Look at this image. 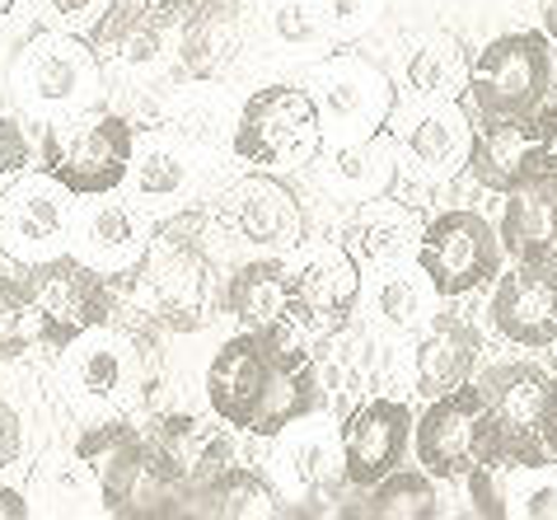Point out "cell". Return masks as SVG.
<instances>
[{"label":"cell","mask_w":557,"mask_h":520,"mask_svg":"<svg viewBox=\"0 0 557 520\" xmlns=\"http://www.w3.org/2000/svg\"><path fill=\"white\" fill-rule=\"evenodd\" d=\"M207 404L225 426L249 436H282L314 418L323 394L309 333L290 314L268 329H239L207 366Z\"/></svg>","instance_id":"6da1fadb"},{"label":"cell","mask_w":557,"mask_h":520,"mask_svg":"<svg viewBox=\"0 0 557 520\" xmlns=\"http://www.w3.org/2000/svg\"><path fill=\"white\" fill-rule=\"evenodd\" d=\"M10 89L28 122L52 127V122L75 117L99 103V95H103L99 52L89 48V38L38 28L20 48V57H14Z\"/></svg>","instance_id":"7a4b0ae2"},{"label":"cell","mask_w":557,"mask_h":520,"mask_svg":"<svg viewBox=\"0 0 557 520\" xmlns=\"http://www.w3.org/2000/svg\"><path fill=\"white\" fill-rule=\"evenodd\" d=\"M215 216L207 211H178L160 231H150V249L136 268L154 300H160V319L178 329H197L207 314L211 277H215Z\"/></svg>","instance_id":"3957f363"},{"label":"cell","mask_w":557,"mask_h":520,"mask_svg":"<svg viewBox=\"0 0 557 520\" xmlns=\"http://www.w3.org/2000/svg\"><path fill=\"white\" fill-rule=\"evenodd\" d=\"M230 150L244 164L258 170H296V164H314L323 156V122L319 103L305 85L276 81L253 89L235 109V132H230Z\"/></svg>","instance_id":"277c9868"},{"label":"cell","mask_w":557,"mask_h":520,"mask_svg":"<svg viewBox=\"0 0 557 520\" xmlns=\"http://www.w3.org/2000/svg\"><path fill=\"white\" fill-rule=\"evenodd\" d=\"M553 95V38L539 28L492 38L463 71V103L478 117H534Z\"/></svg>","instance_id":"5b68a950"},{"label":"cell","mask_w":557,"mask_h":520,"mask_svg":"<svg viewBox=\"0 0 557 520\" xmlns=\"http://www.w3.org/2000/svg\"><path fill=\"white\" fill-rule=\"evenodd\" d=\"M132 146H136L132 117L108 113L95 103V109L42 127V170L66 183L71 197L117 193L132 170Z\"/></svg>","instance_id":"8992f818"},{"label":"cell","mask_w":557,"mask_h":520,"mask_svg":"<svg viewBox=\"0 0 557 520\" xmlns=\"http://www.w3.org/2000/svg\"><path fill=\"white\" fill-rule=\"evenodd\" d=\"M412 450L431 479H469L473 469H502L506 446L478 385L436 394L422 418H412Z\"/></svg>","instance_id":"52a82bcc"},{"label":"cell","mask_w":557,"mask_h":520,"mask_svg":"<svg viewBox=\"0 0 557 520\" xmlns=\"http://www.w3.org/2000/svg\"><path fill=\"white\" fill-rule=\"evenodd\" d=\"M305 89L319 103L323 122V150L356 146L366 136H375L389 127V117L398 109V89L375 61L356 57V52H333L309 71Z\"/></svg>","instance_id":"ba28073f"},{"label":"cell","mask_w":557,"mask_h":520,"mask_svg":"<svg viewBox=\"0 0 557 520\" xmlns=\"http://www.w3.org/2000/svg\"><path fill=\"white\" fill-rule=\"evenodd\" d=\"M417 272L426 277L431 296L459 300L469 290H483L502 272V239L487 216L469 207L441 211L436 221L422 225L417 235Z\"/></svg>","instance_id":"9c48e42d"},{"label":"cell","mask_w":557,"mask_h":520,"mask_svg":"<svg viewBox=\"0 0 557 520\" xmlns=\"http://www.w3.org/2000/svg\"><path fill=\"white\" fill-rule=\"evenodd\" d=\"M71 188L48 170H24L0 188V249L14 263L38 268L66 253L71 239Z\"/></svg>","instance_id":"30bf717a"},{"label":"cell","mask_w":557,"mask_h":520,"mask_svg":"<svg viewBox=\"0 0 557 520\" xmlns=\"http://www.w3.org/2000/svg\"><path fill=\"white\" fill-rule=\"evenodd\" d=\"M61 380L85 408H122L146 385V351L117 324H95L61 347Z\"/></svg>","instance_id":"8fae6325"},{"label":"cell","mask_w":557,"mask_h":520,"mask_svg":"<svg viewBox=\"0 0 557 520\" xmlns=\"http://www.w3.org/2000/svg\"><path fill=\"white\" fill-rule=\"evenodd\" d=\"M215 231L268 253H296L305 244V207L296 188L272 170H253L215 197Z\"/></svg>","instance_id":"7c38bea8"},{"label":"cell","mask_w":557,"mask_h":520,"mask_svg":"<svg viewBox=\"0 0 557 520\" xmlns=\"http://www.w3.org/2000/svg\"><path fill=\"white\" fill-rule=\"evenodd\" d=\"M286 290H290V319L309 338H333L356 314L366 282L347 244H314V249L300 253V263L286 268Z\"/></svg>","instance_id":"4fadbf2b"},{"label":"cell","mask_w":557,"mask_h":520,"mask_svg":"<svg viewBox=\"0 0 557 520\" xmlns=\"http://www.w3.org/2000/svg\"><path fill=\"white\" fill-rule=\"evenodd\" d=\"M548 389H553V375L544 366H530V361H506V366H492L483 375L478 394H483L492 422H497V432H502L506 465H516V469H544L548 465V446H544Z\"/></svg>","instance_id":"5bb4252c"},{"label":"cell","mask_w":557,"mask_h":520,"mask_svg":"<svg viewBox=\"0 0 557 520\" xmlns=\"http://www.w3.org/2000/svg\"><path fill=\"white\" fill-rule=\"evenodd\" d=\"M150 249V216L146 207L122 202L117 193H95L71 211V239L66 253L81 258L85 268H95L99 277H136L141 258Z\"/></svg>","instance_id":"9a60e30c"},{"label":"cell","mask_w":557,"mask_h":520,"mask_svg":"<svg viewBox=\"0 0 557 520\" xmlns=\"http://www.w3.org/2000/svg\"><path fill=\"white\" fill-rule=\"evenodd\" d=\"M24 286L38 310V338L52 347H66L71 338H81L85 329L103 324L108 310H113L108 277H99L95 268H85L81 258H71V253L28 268Z\"/></svg>","instance_id":"2e32d148"},{"label":"cell","mask_w":557,"mask_h":520,"mask_svg":"<svg viewBox=\"0 0 557 520\" xmlns=\"http://www.w3.org/2000/svg\"><path fill=\"white\" fill-rule=\"evenodd\" d=\"M412 450V408L404 399H366L347 412L337 432L343 479L351 487H375L384 473H394Z\"/></svg>","instance_id":"e0dca14e"},{"label":"cell","mask_w":557,"mask_h":520,"mask_svg":"<svg viewBox=\"0 0 557 520\" xmlns=\"http://www.w3.org/2000/svg\"><path fill=\"white\" fill-rule=\"evenodd\" d=\"M146 446V479L154 487H197L230 465V441L197 412H164L141 436Z\"/></svg>","instance_id":"ac0fdd59"},{"label":"cell","mask_w":557,"mask_h":520,"mask_svg":"<svg viewBox=\"0 0 557 520\" xmlns=\"http://www.w3.org/2000/svg\"><path fill=\"white\" fill-rule=\"evenodd\" d=\"M492 324L520 347H557V268L516 258L510 272H497Z\"/></svg>","instance_id":"d6986e66"},{"label":"cell","mask_w":557,"mask_h":520,"mask_svg":"<svg viewBox=\"0 0 557 520\" xmlns=\"http://www.w3.org/2000/svg\"><path fill=\"white\" fill-rule=\"evenodd\" d=\"M389 132L398 136V156H408V164H417L426 178H455L459 170H469L473 113L463 95H436L426 109L404 117V132Z\"/></svg>","instance_id":"ffe728a7"},{"label":"cell","mask_w":557,"mask_h":520,"mask_svg":"<svg viewBox=\"0 0 557 520\" xmlns=\"http://www.w3.org/2000/svg\"><path fill=\"white\" fill-rule=\"evenodd\" d=\"M469 170L487 193H502V197L534 188V183H548L534 117H478Z\"/></svg>","instance_id":"44dd1931"},{"label":"cell","mask_w":557,"mask_h":520,"mask_svg":"<svg viewBox=\"0 0 557 520\" xmlns=\"http://www.w3.org/2000/svg\"><path fill=\"white\" fill-rule=\"evenodd\" d=\"M75 455H81V465L95 473L103 511L136 516V497H141V483H146L141 432H136L132 422H122V418L89 422L81 432V441H75Z\"/></svg>","instance_id":"7402d4cb"},{"label":"cell","mask_w":557,"mask_h":520,"mask_svg":"<svg viewBox=\"0 0 557 520\" xmlns=\"http://www.w3.org/2000/svg\"><path fill=\"white\" fill-rule=\"evenodd\" d=\"M169 28L174 24H164L160 14H150L136 0H113L103 24L89 34V48L99 52V66H113L122 75L146 81V75H160L169 66V57H174Z\"/></svg>","instance_id":"603a6c76"},{"label":"cell","mask_w":557,"mask_h":520,"mask_svg":"<svg viewBox=\"0 0 557 520\" xmlns=\"http://www.w3.org/2000/svg\"><path fill=\"white\" fill-rule=\"evenodd\" d=\"M193 150L178 132H146L136 136L132 146V170H127V183H132V202L141 207H178L188 202L193 188H197V160Z\"/></svg>","instance_id":"cb8c5ba5"},{"label":"cell","mask_w":557,"mask_h":520,"mask_svg":"<svg viewBox=\"0 0 557 520\" xmlns=\"http://www.w3.org/2000/svg\"><path fill=\"white\" fill-rule=\"evenodd\" d=\"M478 329L463 314H436L426 319L422 338L412 347V385L417 394L436 399V394H450L459 385H469L473 361H478Z\"/></svg>","instance_id":"d4e9b609"},{"label":"cell","mask_w":557,"mask_h":520,"mask_svg":"<svg viewBox=\"0 0 557 520\" xmlns=\"http://www.w3.org/2000/svg\"><path fill=\"white\" fill-rule=\"evenodd\" d=\"M244 48V10L235 0H207L183 20L178 34V61L193 81L221 75Z\"/></svg>","instance_id":"484cf974"},{"label":"cell","mask_w":557,"mask_h":520,"mask_svg":"<svg viewBox=\"0 0 557 520\" xmlns=\"http://www.w3.org/2000/svg\"><path fill=\"white\" fill-rule=\"evenodd\" d=\"M323 156H329V188L356 207L370 202V197H384L398 178V136L389 127L356 146L323 150Z\"/></svg>","instance_id":"4316f807"},{"label":"cell","mask_w":557,"mask_h":520,"mask_svg":"<svg viewBox=\"0 0 557 520\" xmlns=\"http://www.w3.org/2000/svg\"><path fill=\"white\" fill-rule=\"evenodd\" d=\"M553 197L557 183H534V188L510 193L497 239L520 263H553Z\"/></svg>","instance_id":"83f0119b"},{"label":"cell","mask_w":557,"mask_h":520,"mask_svg":"<svg viewBox=\"0 0 557 520\" xmlns=\"http://www.w3.org/2000/svg\"><path fill=\"white\" fill-rule=\"evenodd\" d=\"M225 305L239 319V329H268L290 314V290H286V263L258 258V263L235 268L225 286Z\"/></svg>","instance_id":"f1b7e54d"},{"label":"cell","mask_w":557,"mask_h":520,"mask_svg":"<svg viewBox=\"0 0 557 520\" xmlns=\"http://www.w3.org/2000/svg\"><path fill=\"white\" fill-rule=\"evenodd\" d=\"M188 493H193V502H202V507H193L197 516H215V520H272V516H282L272 487L239 465H225L221 473H211L207 483L188 487Z\"/></svg>","instance_id":"f546056e"},{"label":"cell","mask_w":557,"mask_h":520,"mask_svg":"<svg viewBox=\"0 0 557 520\" xmlns=\"http://www.w3.org/2000/svg\"><path fill=\"white\" fill-rule=\"evenodd\" d=\"M422 231L412 225V216L389 197H370V202L356 207V216L347 225V249L356 253V263H394L398 253L408 249V239H417Z\"/></svg>","instance_id":"4dcf8cb0"},{"label":"cell","mask_w":557,"mask_h":520,"mask_svg":"<svg viewBox=\"0 0 557 520\" xmlns=\"http://www.w3.org/2000/svg\"><path fill=\"white\" fill-rule=\"evenodd\" d=\"M463 71H469V61H463L459 42L445 38V34H431V38H422L408 52V61H404V85H408V95H417V99L463 95Z\"/></svg>","instance_id":"1f68e13d"},{"label":"cell","mask_w":557,"mask_h":520,"mask_svg":"<svg viewBox=\"0 0 557 520\" xmlns=\"http://www.w3.org/2000/svg\"><path fill=\"white\" fill-rule=\"evenodd\" d=\"M366 516H375V520H436L441 516L436 479H431L426 469L398 465L394 473H384V479L370 487Z\"/></svg>","instance_id":"d6a6232c"},{"label":"cell","mask_w":557,"mask_h":520,"mask_svg":"<svg viewBox=\"0 0 557 520\" xmlns=\"http://www.w3.org/2000/svg\"><path fill=\"white\" fill-rule=\"evenodd\" d=\"M262 20H268L272 42L282 48H333L343 38L329 0H268Z\"/></svg>","instance_id":"836d02e7"},{"label":"cell","mask_w":557,"mask_h":520,"mask_svg":"<svg viewBox=\"0 0 557 520\" xmlns=\"http://www.w3.org/2000/svg\"><path fill=\"white\" fill-rule=\"evenodd\" d=\"M169 132H178L183 141L197 150L221 146V141H230V132H235V109L225 103L221 89H188V95H178L174 109H169Z\"/></svg>","instance_id":"e575fe53"},{"label":"cell","mask_w":557,"mask_h":520,"mask_svg":"<svg viewBox=\"0 0 557 520\" xmlns=\"http://www.w3.org/2000/svg\"><path fill=\"white\" fill-rule=\"evenodd\" d=\"M426 290H431L426 277L417 282L404 268L384 263L375 286H370V310H375V319L389 329H412V324H422V314H426Z\"/></svg>","instance_id":"d590c367"},{"label":"cell","mask_w":557,"mask_h":520,"mask_svg":"<svg viewBox=\"0 0 557 520\" xmlns=\"http://www.w3.org/2000/svg\"><path fill=\"white\" fill-rule=\"evenodd\" d=\"M38 338V310L28 300V286L14 277H0V361L24 357Z\"/></svg>","instance_id":"8d00e7d4"},{"label":"cell","mask_w":557,"mask_h":520,"mask_svg":"<svg viewBox=\"0 0 557 520\" xmlns=\"http://www.w3.org/2000/svg\"><path fill=\"white\" fill-rule=\"evenodd\" d=\"M38 28H57V34L89 38L103 24V14L113 10V0H28Z\"/></svg>","instance_id":"74e56055"},{"label":"cell","mask_w":557,"mask_h":520,"mask_svg":"<svg viewBox=\"0 0 557 520\" xmlns=\"http://www.w3.org/2000/svg\"><path fill=\"white\" fill-rule=\"evenodd\" d=\"M28 127H38V122L14 117V113H0V188H5L14 174H24V170H34V164H42V146L28 141Z\"/></svg>","instance_id":"f35d334b"},{"label":"cell","mask_w":557,"mask_h":520,"mask_svg":"<svg viewBox=\"0 0 557 520\" xmlns=\"http://www.w3.org/2000/svg\"><path fill=\"white\" fill-rule=\"evenodd\" d=\"M333 441L329 432L314 436V432H300V436H290L286 441V455H282V465H290V479H296L300 487H314L329 479V465H333Z\"/></svg>","instance_id":"ab89813d"},{"label":"cell","mask_w":557,"mask_h":520,"mask_svg":"<svg viewBox=\"0 0 557 520\" xmlns=\"http://www.w3.org/2000/svg\"><path fill=\"white\" fill-rule=\"evenodd\" d=\"M24 455V422L10 404H0V473H10Z\"/></svg>","instance_id":"60d3db41"},{"label":"cell","mask_w":557,"mask_h":520,"mask_svg":"<svg viewBox=\"0 0 557 520\" xmlns=\"http://www.w3.org/2000/svg\"><path fill=\"white\" fill-rule=\"evenodd\" d=\"M534 132H539V156H544V174H548V183H557V99H548L544 109L534 113Z\"/></svg>","instance_id":"b9f144b4"},{"label":"cell","mask_w":557,"mask_h":520,"mask_svg":"<svg viewBox=\"0 0 557 520\" xmlns=\"http://www.w3.org/2000/svg\"><path fill=\"white\" fill-rule=\"evenodd\" d=\"M492 473H497V469H473V473H469V502H473L478 516L502 520L506 507H502V497H497V483H492Z\"/></svg>","instance_id":"7bdbcfd3"},{"label":"cell","mask_w":557,"mask_h":520,"mask_svg":"<svg viewBox=\"0 0 557 520\" xmlns=\"http://www.w3.org/2000/svg\"><path fill=\"white\" fill-rule=\"evenodd\" d=\"M520 516L530 520H557V479H539L520 493Z\"/></svg>","instance_id":"ee69618b"},{"label":"cell","mask_w":557,"mask_h":520,"mask_svg":"<svg viewBox=\"0 0 557 520\" xmlns=\"http://www.w3.org/2000/svg\"><path fill=\"white\" fill-rule=\"evenodd\" d=\"M384 0H329V10H333V20L343 34H351V28H366L370 20L380 14Z\"/></svg>","instance_id":"f6af8a7d"},{"label":"cell","mask_w":557,"mask_h":520,"mask_svg":"<svg viewBox=\"0 0 557 520\" xmlns=\"http://www.w3.org/2000/svg\"><path fill=\"white\" fill-rule=\"evenodd\" d=\"M136 5H146L150 14H160L164 24H183L197 5H207V0H136Z\"/></svg>","instance_id":"bcb514c9"},{"label":"cell","mask_w":557,"mask_h":520,"mask_svg":"<svg viewBox=\"0 0 557 520\" xmlns=\"http://www.w3.org/2000/svg\"><path fill=\"white\" fill-rule=\"evenodd\" d=\"M544 446L557 460V375H553V389H548V408H544Z\"/></svg>","instance_id":"7dc6e473"},{"label":"cell","mask_w":557,"mask_h":520,"mask_svg":"<svg viewBox=\"0 0 557 520\" xmlns=\"http://www.w3.org/2000/svg\"><path fill=\"white\" fill-rule=\"evenodd\" d=\"M28 511H34V507H28V502H24L20 493H10V487H0V516H10V520H24Z\"/></svg>","instance_id":"c3c4849f"},{"label":"cell","mask_w":557,"mask_h":520,"mask_svg":"<svg viewBox=\"0 0 557 520\" xmlns=\"http://www.w3.org/2000/svg\"><path fill=\"white\" fill-rule=\"evenodd\" d=\"M20 5H28V0H0V28H5L14 14H20Z\"/></svg>","instance_id":"681fc988"},{"label":"cell","mask_w":557,"mask_h":520,"mask_svg":"<svg viewBox=\"0 0 557 520\" xmlns=\"http://www.w3.org/2000/svg\"><path fill=\"white\" fill-rule=\"evenodd\" d=\"M553 249H557V197H553Z\"/></svg>","instance_id":"f907efd6"}]
</instances>
